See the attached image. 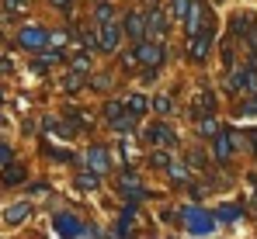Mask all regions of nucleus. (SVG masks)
<instances>
[{
	"label": "nucleus",
	"mask_w": 257,
	"mask_h": 239,
	"mask_svg": "<svg viewBox=\"0 0 257 239\" xmlns=\"http://www.w3.org/2000/svg\"><path fill=\"white\" fill-rule=\"evenodd\" d=\"M184 28H188V35H198L202 28H209V7L202 0H191V7L184 14Z\"/></svg>",
	"instance_id": "7ed1b4c3"
},
{
	"label": "nucleus",
	"mask_w": 257,
	"mask_h": 239,
	"mask_svg": "<svg viewBox=\"0 0 257 239\" xmlns=\"http://www.w3.org/2000/svg\"><path fill=\"white\" fill-rule=\"evenodd\" d=\"M122 32H125V39H132V42L146 39V14H143V11H128L125 21H122Z\"/></svg>",
	"instance_id": "6e6552de"
},
{
	"label": "nucleus",
	"mask_w": 257,
	"mask_h": 239,
	"mask_svg": "<svg viewBox=\"0 0 257 239\" xmlns=\"http://www.w3.org/2000/svg\"><path fill=\"white\" fill-rule=\"evenodd\" d=\"M184 225H188L191 236H209V232L215 229V218L202 208V204H188V208H184Z\"/></svg>",
	"instance_id": "f257e3e1"
},
{
	"label": "nucleus",
	"mask_w": 257,
	"mask_h": 239,
	"mask_svg": "<svg viewBox=\"0 0 257 239\" xmlns=\"http://www.w3.org/2000/svg\"><path fill=\"white\" fill-rule=\"evenodd\" d=\"M153 108H157V115H171L174 111V97L171 94H160V97L153 101Z\"/></svg>",
	"instance_id": "4be33fe9"
},
{
	"label": "nucleus",
	"mask_w": 257,
	"mask_h": 239,
	"mask_svg": "<svg viewBox=\"0 0 257 239\" xmlns=\"http://www.w3.org/2000/svg\"><path fill=\"white\" fill-rule=\"evenodd\" d=\"M128 115H136V118H139V115H146V108H150V97H146V94H128Z\"/></svg>",
	"instance_id": "a211bd4d"
},
{
	"label": "nucleus",
	"mask_w": 257,
	"mask_h": 239,
	"mask_svg": "<svg viewBox=\"0 0 257 239\" xmlns=\"http://www.w3.org/2000/svg\"><path fill=\"white\" fill-rule=\"evenodd\" d=\"M52 225H56V232H59L63 239H73V236L84 232V222H80L77 215H70V211H59V215L52 218Z\"/></svg>",
	"instance_id": "0eeeda50"
},
{
	"label": "nucleus",
	"mask_w": 257,
	"mask_h": 239,
	"mask_svg": "<svg viewBox=\"0 0 257 239\" xmlns=\"http://www.w3.org/2000/svg\"><path fill=\"white\" fill-rule=\"evenodd\" d=\"M212 139H215V142H212V153H215V159H222V163H226V159L233 156L236 135H233V132H215Z\"/></svg>",
	"instance_id": "9d476101"
},
{
	"label": "nucleus",
	"mask_w": 257,
	"mask_h": 239,
	"mask_svg": "<svg viewBox=\"0 0 257 239\" xmlns=\"http://www.w3.org/2000/svg\"><path fill=\"white\" fill-rule=\"evenodd\" d=\"M87 163H90L94 173H108V153H104V146H90L87 149Z\"/></svg>",
	"instance_id": "4468645a"
},
{
	"label": "nucleus",
	"mask_w": 257,
	"mask_h": 239,
	"mask_svg": "<svg viewBox=\"0 0 257 239\" xmlns=\"http://www.w3.org/2000/svg\"><path fill=\"white\" fill-rule=\"evenodd\" d=\"M4 163H11V146H7V142H0V166H4Z\"/></svg>",
	"instance_id": "72a5a7b5"
},
{
	"label": "nucleus",
	"mask_w": 257,
	"mask_h": 239,
	"mask_svg": "<svg viewBox=\"0 0 257 239\" xmlns=\"http://www.w3.org/2000/svg\"><path fill=\"white\" fill-rule=\"evenodd\" d=\"M132 218H136V204H125V208H122V218H118V225H115V232H111V239H132Z\"/></svg>",
	"instance_id": "f8f14e48"
},
{
	"label": "nucleus",
	"mask_w": 257,
	"mask_h": 239,
	"mask_svg": "<svg viewBox=\"0 0 257 239\" xmlns=\"http://www.w3.org/2000/svg\"><path fill=\"white\" fill-rule=\"evenodd\" d=\"M0 104H4V94H0Z\"/></svg>",
	"instance_id": "a19ab883"
},
{
	"label": "nucleus",
	"mask_w": 257,
	"mask_h": 239,
	"mask_svg": "<svg viewBox=\"0 0 257 239\" xmlns=\"http://www.w3.org/2000/svg\"><path fill=\"white\" fill-rule=\"evenodd\" d=\"M84 83H87L84 73H70V77H66V90H80Z\"/></svg>",
	"instance_id": "7c9ffc66"
},
{
	"label": "nucleus",
	"mask_w": 257,
	"mask_h": 239,
	"mask_svg": "<svg viewBox=\"0 0 257 239\" xmlns=\"http://www.w3.org/2000/svg\"><path fill=\"white\" fill-rule=\"evenodd\" d=\"M0 180H4L7 187L21 184V180H25V166H18V163H11V166H7V163H4V177H0Z\"/></svg>",
	"instance_id": "f3484780"
},
{
	"label": "nucleus",
	"mask_w": 257,
	"mask_h": 239,
	"mask_svg": "<svg viewBox=\"0 0 257 239\" xmlns=\"http://www.w3.org/2000/svg\"><path fill=\"white\" fill-rule=\"evenodd\" d=\"M247 142L254 146V153H257V128H250V132H247Z\"/></svg>",
	"instance_id": "58836bf2"
},
{
	"label": "nucleus",
	"mask_w": 257,
	"mask_h": 239,
	"mask_svg": "<svg viewBox=\"0 0 257 239\" xmlns=\"http://www.w3.org/2000/svg\"><path fill=\"white\" fill-rule=\"evenodd\" d=\"M111 125H115L118 132H132V128H136V115H125V111H122V115L111 121Z\"/></svg>",
	"instance_id": "b1692460"
},
{
	"label": "nucleus",
	"mask_w": 257,
	"mask_h": 239,
	"mask_svg": "<svg viewBox=\"0 0 257 239\" xmlns=\"http://www.w3.org/2000/svg\"><path fill=\"white\" fill-rule=\"evenodd\" d=\"M4 7H7L11 14H18V11H21V0H4Z\"/></svg>",
	"instance_id": "e433bc0d"
},
{
	"label": "nucleus",
	"mask_w": 257,
	"mask_h": 239,
	"mask_svg": "<svg viewBox=\"0 0 257 239\" xmlns=\"http://www.w3.org/2000/svg\"><path fill=\"white\" fill-rule=\"evenodd\" d=\"M164 32H167V11H164V7H150V11H146V39L160 42Z\"/></svg>",
	"instance_id": "39448f33"
},
{
	"label": "nucleus",
	"mask_w": 257,
	"mask_h": 239,
	"mask_svg": "<svg viewBox=\"0 0 257 239\" xmlns=\"http://www.w3.org/2000/svg\"><path fill=\"white\" fill-rule=\"evenodd\" d=\"M125 39V32H122V25L118 21H108V25H101V42H97V49L101 52H115L118 45Z\"/></svg>",
	"instance_id": "423d86ee"
},
{
	"label": "nucleus",
	"mask_w": 257,
	"mask_h": 239,
	"mask_svg": "<svg viewBox=\"0 0 257 239\" xmlns=\"http://www.w3.org/2000/svg\"><path fill=\"white\" fill-rule=\"evenodd\" d=\"M66 28H59V32H49V45H56V49H63V42H66Z\"/></svg>",
	"instance_id": "c85d7f7f"
},
{
	"label": "nucleus",
	"mask_w": 257,
	"mask_h": 239,
	"mask_svg": "<svg viewBox=\"0 0 257 239\" xmlns=\"http://www.w3.org/2000/svg\"><path fill=\"white\" fill-rule=\"evenodd\" d=\"M146 139H150V142H160V146H167V149H171L174 142H177V135H174L167 125H153V128L146 132Z\"/></svg>",
	"instance_id": "2eb2a0df"
},
{
	"label": "nucleus",
	"mask_w": 257,
	"mask_h": 239,
	"mask_svg": "<svg viewBox=\"0 0 257 239\" xmlns=\"http://www.w3.org/2000/svg\"><path fill=\"white\" fill-rule=\"evenodd\" d=\"M21 49H28V52H42L45 45H49V32L39 28V25H28V28H21Z\"/></svg>",
	"instance_id": "20e7f679"
},
{
	"label": "nucleus",
	"mask_w": 257,
	"mask_h": 239,
	"mask_svg": "<svg viewBox=\"0 0 257 239\" xmlns=\"http://www.w3.org/2000/svg\"><path fill=\"white\" fill-rule=\"evenodd\" d=\"M73 73H90V59H87V56H77V59H73Z\"/></svg>",
	"instance_id": "c756f323"
},
{
	"label": "nucleus",
	"mask_w": 257,
	"mask_h": 239,
	"mask_svg": "<svg viewBox=\"0 0 257 239\" xmlns=\"http://www.w3.org/2000/svg\"><path fill=\"white\" fill-rule=\"evenodd\" d=\"M90 83H94L97 90H108V87H111V77H94Z\"/></svg>",
	"instance_id": "473e14b6"
},
{
	"label": "nucleus",
	"mask_w": 257,
	"mask_h": 239,
	"mask_svg": "<svg viewBox=\"0 0 257 239\" xmlns=\"http://www.w3.org/2000/svg\"><path fill=\"white\" fill-rule=\"evenodd\" d=\"M52 4H56V7H63V11H70V4H73V0H52Z\"/></svg>",
	"instance_id": "ea45409f"
},
{
	"label": "nucleus",
	"mask_w": 257,
	"mask_h": 239,
	"mask_svg": "<svg viewBox=\"0 0 257 239\" xmlns=\"http://www.w3.org/2000/svg\"><path fill=\"white\" fill-rule=\"evenodd\" d=\"M188 163H191V166H205V153H191Z\"/></svg>",
	"instance_id": "f704fd0d"
},
{
	"label": "nucleus",
	"mask_w": 257,
	"mask_h": 239,
	"mask_svg": "<svg viewBox=\"0 0 257 239\" xmlns=\"http://www.w3.org/2000/svg\"><path fill=\"white\" fill-rule=\"evenodd\" d=\"M240 215H243V211H240L236 204H226V208H219V211H215V218H219V222H236Z\"/></svg>",
	"instance_id": "412c9836"
},
{
	"label": "nucleus",
	"mask_w": 257,
	"mask_h": 239,
	"mask_svg": "<svg viewBox=\"0 0 257 239\" xmlns=\"http://www.w3.org/2000/svg\"><path fill=\"white\" fill-rule=\"evenodd\" d=\"M167 177H171L174 184H188V170L181 163H167Z\"/></svg>",
	"instance_id": "aec40b11"
},
{
	"label": "nucleus",
	"mask_w": 257,
	"mask_h": 239,
	"mask_svg": "<svg viewBox=\"0 0 257 239\" xmlns=\"http://www.w3.org/2000/svg\"><path fill=\"white\" fill-rule=\"evenodd\" d=\"M209 49H212V28H202L198 35H191V45H188V56H191L195 63H202V59L209 56Z\"/></svg>",
	"instance_id": "1a4fd4ad"
},
{
	"label": "nucleus",
	"mask_w": 257,
	"mask_h": 239,
	"mask_svg": "<svg viewBox=\"0 0 257 239\" xmlns=\"http://www.w3.org/2000/svg\"><path fill=\"white\" fill-rule=\"evenodd\" d=\"M122 111H125V108H122L118 101H108V104H104V118H108V121H115Z\"/></svg>",
	"instance_id": "a878e982"
},
{
	"label": "nucleus",
	"mask_w": 257,
	"mask_h": 239,
	"mask_svg": "<svg viewBox=\"0 0 257 239\" xmlns=\"http://www.w3.org/2000/svg\"><path fill=\"white\" fill-rule=\"evenodd\" d=\"M188 7H191V0H171V14L181 18V21H184V14H188Z\"/></svg>",
	"instance_id": "393cba45"
},
{
	"label": "nucleus",
	"mask_w": 257,
	"mask_h": 239,
	"mask_svg": "<svg viewBox=\"0 0 257 239\" xmlns=\"http://www.w3.org/2000/svg\"><path fill=\"white\" fill-rule=\"evenodd\" d=\"M97 21H101V25L115 21V14H111V4H97Z\"/></svg>",
	"instance_id": "cd10ccee"
},
{
	"label": "nucleus",
	"mask_w": 257,
	"mask_h": 239,
	"mask_svg": "<svg viewBox=\"0 0 257 239\" xmlns=\"http://www.w3.org/2000/svg\"><path fill=\"white\" fill-rule=\"evenodd\" d=\"M122 63H125V70H136V56L128 52V56H122Z\"/></svg>",
	"instance_id": "4c0bfd02"
},
{
	"label": "nucleus",
	"mask_w": 257,
	"mask_h": 239,
	"mask_svg": "<svg viewBox=\"0 0 257 239\" xmlns=\"http://www.w3.org/2000/svg\"><path fill=\"white\" fill-rule=\"evenodd\" d=\"M118 187H122V194H125L128 201H143L146 198V187L136 180V173H122V177H118Z\"/></svg>",
	"instance_id": "9b49d317"
},
{
	"label": "nucleus",
	"mask_w": 257,
	"mask_h": 239,
	"mask_svg": "<svg viewBox=\"0 0 257 239\" xmlns=\"http://www.w3.org/2000/svg\"><path fill=\"white\" fill-rule=\"evenodd\" d=\"M240 111H243V115H257V97H250V101H247Z\"/></svg>",
	"instance_id": "c9c22d12"
},
{
	"label": "nucleus",
	"mask_w": 257,
	"mask_h": 239,
	"mask_svg": "<svg viewBox=\"0 0 257 239\" xmlns=\"http://www.w3.org/2000/svg\"><path fill=\"white\" fill-rule=\"evenodd\" d=\"M198 132H202V135H215V132H219V121H215L212 115L198 118Z\"/></svg>",
	"instance_id": "5701e85b"
},
{
	"label": "nucleus",
	"mask_w": 257,
	"mask_h": 239,
	"mask_svg": "<svg viewBox=\"0 0 257 239\" xmlns=\"http://www.w3.org/2000/svg\"><path fill=\"white\" fill-rule=\"evenodd\" d=\"M150 163H153V166H167V163H171V156H167V153H153V156H150Z\"/></svg>",
	"instance_id": "2f4dec72"
},
{
	"label": "nucleus",
	"mask_w": 257,
	"mask_h": 239,
	"mask_svg": "<svg viewBox=\"0 0 257 239\" xmlns=\"http://www.w3.org/2000/svg\"><path fill=\"white\" fill-rule=\"evenodd\" d=\"M77 39H80V45H84V49H97V35H94V32H77Z\"/></svg>",
	"instance_id": "bb28decb"
},
{
	"label": "nucleus",
	"mask_w": 257,
	"mask_h": 239,
	"mask_svg": "<svg viewBox=\"0 0 257 239\" xmlns=\"http://www.w3.org/2000/svg\"><path fill=\"white\" fill-rule=\"evenodd\" d=\"M136 63H143V66H150V70H160L164 66V59H167V52H164V45L153 39H139L136 42Z\"/></svg>",
	"instance_id": "f03ea898"
},
{
	"label": "nucleus",
	"mask_w": 257,
	"mask_h": 239,
	"mask_svg": "<svg viewBox=\"0 0 257 239\" xmlns=\"http://www.w3.org/2000/svg\"><path fill=\"white\" fill-rule=\"evenodd\" d=\"M212 111H215V97L209 94V90H202L198 101H195V118H198V115L205 118V115H212Z\"/></svg>",
	"instance_id": "dca6fc26"
},
{
	"label": "nucleus",
	"mask_w": 257,
	"mask_h": 239,
	"mask_svg": "<svg viewBox=\"0 0 257 239\" xmlns=\"http://www.w3.org/2000/svg\"><path fill=\"white\" fill-rule=\"evenodd\" d=\"M97 177H101V173H94V170H84V173L77 177L80 191H97Z\"/></svg>",
	"instance_id": "6ab92c4d"
},
{
	"label": "nucleus",
	"mask_w": 257,
	"mask_h": 239,
	"mask_svg": "<svg viewBox=\"0 0 257 239\" xmlns=\"http://www.w3.org/2000/svg\"><path fill=\"white\" fill-rule=\"evenodd\" d=\"M28 215H32V201H18V204H11V208L4 211V222H7V225H21Z\"/></svg>",
	"instance_id": "ddd939ff"
}]
</instances>
